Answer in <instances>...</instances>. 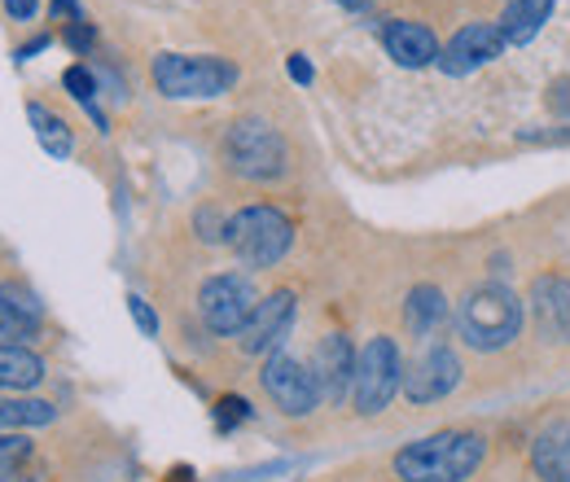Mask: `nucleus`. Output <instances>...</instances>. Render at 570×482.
<instances>
[{
  "mask_svg": "<svg viewBox=\"0 0 570 482\" xmlns=\"http://www.w3.org/2000/svg\"><path fill=\"white\" fill-rule=\"evenodd\" d=\"M488 461V439L479 430H439L395 452L400 482H470Z\"/></svg>",
  "mask_w": 570,
  "mask_h": 482,
  "instance_id": "f257e3e1",
  "label": "nucleus"
},
{
  "mask_svg": "<svg viewBox=\"0 0 570 482\" xmlns=\"http://www.w3.org/2000/svg\"><path fill=\"white\" fill-rule=\"evenodd\" d=\"M522 321H527L522 298L500 281L474 285L456 303V338L470 351H504L522 334Z\"/></svg>",
  "mask_w": 570,
  "mask_h": 482,
  "instance_id": "f03ea898",
  "label": "nucleus"
},
{
  "mask_svg": "<svg viewBox=\"0 0 570 482\" xmlns=\"http://www.w3.org/2000/svg\"><path fill=\"white\" fill-rule=\"evenodd\" d=\"M149 75H154V88L171 101L224 97L237 83V67L215 53H158Z\"/></svg>",
  "mask_w": 570,
  "mask_h": 482,
  "instance_id": "7ed1b4c3",
  "label": "nucleus"
},
{
  "mask_svg": "<svg viewBox=\"0 0 570 482\" xmlns=\"http://www.w3.org/2000/svg\"><path fill=\"white\" fill-rule=\"evenodd\" d=\"M228 246L246 268H277L294 246V224L282 207L255 203L228 215Z\"/></svg>",
  "mask_w": 570,
  "mask_h": 482,
  "instance_id": "20e7f679",
  "label": "nucleus"
},
{
  "mask_svg": "<svg viewBox=\"0 0 570 482\" xmlns=\"http://www.w3.org/2000/svg\"><path fill=\"white\" fill-rule=\"evenodd\" d=\"M404 391V355L400 343L386 334H373L356 355V382H352V404L360 416H377L391 409V400Z\"/></svg>",
  "mask_w": 570,
  "mask_h": 482,
  "instance_id": "39448f33",
  "label": "nucleus"
},
{
  "mask_svg": "<svg viewBox=\"0 0 570 482\" xmlns=\"http://www.w3.org/2000/svg\"><path fill=\"white\" fill-rule=\"evenodd\" d=\"M224 163L242 180H277L289 167L285 137L264 119H237L224 132Z\"/></svg>",
  "mask_w": 570,
  "mask_h": 482,
  "instance_id": "423d86ee",
  "label": "nucleus"
},
{
  "mask_svg": "<svg viewBox=\"0 0 570 482\" xmlns=\"http://www.w3.org/2000/svg\"><path fill=\"white\" fill-rule=\"evenodd\" d=\"M259 289L246 273H219L207 276L203 289H198V316L203 325L212 329L215 338H237L246 329V321L255 316L259 307Z\"/></svg>",
  "mask_w": 570,
  "mask_h": 482,
  "instance_id": "0eeeda50",
  "label": "nucleus"
},
{
  "mask_svg": "<svg viewBox=\"0 0 570 482\" xmlns=\"http://www.w3.org/2000/svg\"><path fill=\"white\" fill-rule=\"evenodd\" d=\"M259 382L268 391V400L282 409L285 416H312L321 409V382L312 373L307 360L289 355V351H273L259 368Z\"/></svg>",
  "mask_w": 570,
  "mask_h": 482,
  "instance_id": "6e6552de",
  "label": "nucleus"
},
{
  "mask_svg": "<svg viewBox=\"0 0 570 482\" xmlns=\"http://www.w3.org/2000/svg\"><path fill=\"white\" fill-rule=\"evenodd\" d=\"M461 355L448 343H426V351L404 368V395L409 404H439L461 386Z\"/></svg>",
  "mask_w": 570,
  "mask_h": 482,
  "instance_id": "1a4fd4ad",
  "label": "nucleus"
},
{
  "mask_svg": "<svg viewBox=\"0 0 570 482\" xmlns=\"http://www.w3.org/2000/svg\"><path fill=\"white\" fill-rule=\"evenodd\" d=\"M504 49H509V40H504L500 22H465V27L439 49V62H434V67L443 70V75H452V79H461V75H474L479 67L497 62Z\"/></svg>",
  "mask_w": 570,
  "mask_h": 482,
  "instance_id": "9d476101",
  "label": "nucleus"
},
{
  "mask_svg": "<svg viewBox=\"0 0 570 482\" xmlns=\"http://www.w3.org/2000/svg\"><path fill=\"white\" fill-rule=\"evenodd\" d=\"M294 316H298V298L294 289H273L259 298L255 316L246 321V329L237 334V346L246 355H273L285 343V334L294 329Z\"/></svg>",
  "mask_w": 570,
  "mask_h": 482,
  "instance_id": "9b49d317",
  "label": "nucleus"
},
{
  "mask_svg": "<svg viewBox=\"0 0 570 482\" xmlns=\"http://www.w3.org/2000/svg\"><path fill=\"white\" fill-rule=\"evenodd\" d=\"M356 346L347 334H325L316 343V355H312V373L321 382V400L325 404H343L352 395V382H356Z\"/></svg>",
  "mask_w": 570,
  "mask_h": 482,
  "instance_id": "f8f14e48",
  "label": "nucleus"
},
{
  "mask_svg": "<svg viewBox=\"0 0 570 482\" xmlns=\"http://www.w3.org/2000/svg\"><path fill=\"white\" fill-rule=\"evenodd\" d=\"M40 329H45L40 298L18 281H0V343L27 346L31 338H40Z\"/></svg>",
  "mask_w": 570,
  "mask_h": 482,
  "instance_id": "ddd939ff",
  "label": "nucleus"
},
{
  "mask_svg": "<svg viewBox=\"0 0 570 482\" xmlns=\"http://www.w3.org/2000/svg\"><path fill=\"white\" fill-rule=\"evenodd\" d=\"M531 312L549 343H570V276L544 273L531 285Z\"/></svg>",
  "mask_w": 570,
  "mask_h": 482,
  "instance_id": "4468645a",
  "label": "nucleus"
},
{
  "mask_svg": "<svg viewBox=\"0 0 570 482\" xmlns=\"http://www.w3.org/2000/svg\"><path fill=\"white\" fill-rule=\"evenodd\" d=\"M382 45L395 58V67L404 70H422L439 62V40H434V31H430L426 22L391 18V22H382Z\"/></svg>",
  "mask_w": 570,
  "mask_h": 482,
  "instance_id": "2eb2a0df",
  "label": "nucleus"
},
{
  "mask_svg": "<svg viewBox=\"0 0 570 482\" xmlns=\"http://www.w3.org/2000/svg\"><path fill=\"white\" fill-rule=\"evenodd\" d=\"M531 470L540 482H570V416L549 421L531 439Z\"/></svg>",
  "mask_w": 570,
  "mask_h": 482,
  "instance_id": "dca6fc26",
  "label": "nucleus"
},
{
  "mask_svg": "<svg viewBox=\"0 0 570 482\" xmlns=\"http://www.w3.org/2000/svg\"><path fill=\"white\" fill-rule=\"evenodd\" d=\"M443 325H448V294L439 285H430V281L413 285L409 298H404V329H409V338L430 343Z\"/></svg>",
  "mask_w": 570,
  "mask_h": 482,
  "instance_id": "f3484780",
  "label": "nucleus"
},
{
  "mask_svg": "<svg viewBox=\"0 0 570 482\" xmlns=\"http://www.w3.org/2000/svg\"><path fill=\"white\" fill-rule=\"evenodd\" d=\"M45 382V360L31 346L0 343V391H31Z\"/></svg>",
  "mask_w": 570,
  "mask_h": 482,
  "instance_id": "a211bd4d",
  "label": "nucleus"
},
{
  "mask_svg": "<svg viewBox=\"0 0 570 482\" xmlns=\"http://www.w3.org/2000/svg\"><path fill=\"white\" fill-rule=\"evenodd\" d=\"M558 0H509L504 4V18H500V31L509 45H531L540 36V27L549 22Z\"/></svg>",
  "mask_w": 570,
  "mask_h": 482,
  "instance_id": "6ab92c4d",
  "label": "nucleus"
},
{
  "mask_svg": "<svg viewBox=\"0 0 570 482\" xmlns=\"http://www.w3.org/2000/svg\"><path fill=\"white\" fill-rule=\"evenodd\" d=\"M27 119H31L36 140H40V149H45L49 158H71L75 132L67 128V119H62V115H53L45 101H27Z\"/></svg>",
  "mask_w": 570,
  "mask_h": 482,
  "instance_id": "aec40b11",
  "label": "nucleus"
},
{
  "mask_svg": "<svg viewBox=\"0 0 570 482\" xmlns=\"http://www.w3.org/2000/svg\"><path fill=\"white\" fill-rule=\"evenodd\" d=\"M62 88L71 92L75 101L88 110V119H92V128L97 132H110V119H106V110L97 106V92H101V83H97V75L83 67V62H75V67L62 70Z\"/></svg>",
  "mask_w": 570,
  "mask_h": 482,
  "instance_id": "412c9836",
  "label": "nucleus"
},
{
  "mask_svg": "<svg viewBox=\"0 0 570 482\" xmlns=\"http://www.w3.org/2000/svg\"><path fill=\"white\" fill-rule=\"evenodd\" d=\"M58 409L49 400H0V434L13 430H31V425H49Z\"/></svg>",
  "mask_w": 570,
  "mask_h": 482,
  "instance_id": "4be33fe9",
  "label": "nucleus"
},
{
  "mask_svg": "<svg viewBox=\"0 0 570 482\" xmlns=\"http://www.w3.org/2000/svg\"><path fill=\"white\" fill-rule=\"evenodd\" d=\"M31 456V443L22 434H0V479L4 474H18V465Z\"/></svg>",
  "mask_w": 570,
  "mask_h": 482,
  "instance_id": "5701e85b",
  "label": "nucleus"
},
{
  "mask_svg": "<svg viewBox=\"0 0 570 482\" xmlns=\"http://www.w3.org/2000/svg\"><path fill=\"white\" fill-rule=\"evenodd\" d=\"M194 228L203 242H228V215L219 207H203L194 215Z\"/></svg>",
  "mask_w": 570,
  "mask_h": 482,
  "instance_id": "b1692460",
  "label": "nucleus"
},
{
  "mask_svg": "<svg viewBox=\"0 0 570 482\" xmlns=\"http://www.w3.org/2000/svg\"><path fill=\"white\" fill-rule=\"evenodd\" d=\"M250 404L242 400V395H224L219 404H215V425L219 430H233V425H242V421H250Z\"/></svg>",
  "mask_w": 570,
  "mask_h": 482,
  "instance_id": "393cba45",
  "label": "nucleus"
},
{
  "mask_svg": "<svg viewBox=\"0 0 570 482\" xmlns=\"http://www.w3.org/2000/svg\"><path fill=\"white\" fill-rule=\"evenodd\" d=\"M544 106H549L553 115L570 119V75H558V79L544 88Z\"/></svg>",
  "mask_w": 570,
  "mask_h": 482,
  "instance_id": "a878e982",
  "label": "nucleus"
},
{
  "mask_svg": "<svg viewBox=\"0 0 570 482\" xmlns=\"http://www.w3.org/2000/svg\"><path fill=\"white\" fill-rule=\"evenodd\" d=\"M128 312H132V321H137V329L145 338H158V316H154V307L145 303L141 294H128Z\"/></svg>",
  "mask_w": 570,
  "mask_h": 482,
  "instance_id": "bb28decb",
  "label": "nucleus"
},
{
  "mask_svg": "<svg viewBox=\"0 0 570 482\" xmlns=\"http://www.w3.org/2000/svg\"><path fill=\"white\" fill-rule=\"evenodd\" d=\"M62 40L71 45L75 53H88L92 40H97V31H92V22H67V36H62Z\"/></svg>",
  "mask_w": 570,
  "mask_h": 482,
  "instance_id": "cd10ccee",
  "label": "nucleus"
},
{
  "mask_svg": "<svg viewBox=\"0 0 570 482\" xmlns=\"http://www.w3.org/2000/svg\"><path fill=\"white\" fill-rule=\"evenodd\" d=\"M285 70H289L294 83H312V79H316V70H312V62H307L303 53H289V58H285Z\"/></svg>",
  "mask_w": 570,
  "mask_h": 482,
  "instance_id": "c85d7f7f",
  "label": "nucleus"
},
{
  "mask_svg": "<svg viewBox=\"0 0 570 482\" xmlns=\"http://www.w3.org/2000/svg\"><path fill=\"white\" fill-rule=\"evenodd\" d=\"M522 140H544V145H570V128H549V132H535V128H522Z\"/></svg>",
  "mask_w": 570,
  "mask_h": 482,
  "instance_id": "c756f323",
  "label": "nucleus"
},
{
  "mask_svg": "<svg viewBox=\"0 0 570 482\" xmlns=\"http://www.w3.org/2000/svg\"><path fill=\"white\" fill-rule=\"evenodd\" d=\"M36 9H40V0H4V13H9L13 22H31Z\"/></svg>",
  "mask_w": 570,
  "mask_h": 482,
  "instance_id": "7c9ffc66",
  "label": "nucleus"
},
{
  "mask_svg": "<svg viewBox=\"0 0 570 482\" xmlns=\"http://www.w3.org/2000/svg\"><path fill=\"white\" fill-rule=\"evenodd\" d=\"M49 13H53V18H71V22H88L79 0H53V4H49Z\"/></svg>",
  "mask_w": 570,
  "mask_h": 482,
  "instance_id": "2f4dec72",
  "label": "nucleus"
},
{
  "mask_svg": "<svg viewBox=\"0 0 570 482\" xmlns=\"http://www.w3.org/2000/svg\"><path fill=\"white\" fill-rule=\"evenodd\" d=\"M49 45H53V36H36V40H27V45H18V49H13V58H18V62H27V58H36V53H45Z\"/></svg>",
  "mask_w": 570,
  "mask_h": 482,
  "instance_id": "473e14b6",
  "label": "nucleus"
},
{
  "mask_svg": "<svg viewBox=\"0 0 570 482\" xmlns=\"http://www.w3.org/2000/svg\"><path fill=\"white\" fill-rule=\"evenodd\" d=\"M167 482H198V479H194V470H185V465H176V470L167 474Z\"/></svg>",
  "mask_w": 570,
  "mask_h": 482,
  "instance_id": "72a5a7b5",
  "label": "nucleus"
},
{
  "mask_svg": "<svg viewBox=\"0 0 570 482\" xmlns=\"http://www.w3.org/2000/svg\"><path fill=\"white\" fill-rule=\"evenodd\" d=\"M338 4H343V9H352V13H364L373 0H338Z\"/></svg>",
  "mask_w": 570,
  "mask_h": 482,
  "instance_id": "f704fd0d",
  "label": "nucleus"
},
{
  "mask_svg": "<svg viewBox=\"0 0 570 482\" xmlns=\"http://www.w3.org/2000/svg\"><path fill=\"white\" fill-rule=\"evenodd\" d=\"M0 482H40V479H31V474H22V470H18V474H4Z\"/></svg>",
  "mask_w": 570,
  "mask_h": 482,
  "instance_id": "c9c22d12",
  "label": "nucleus"
}]
</instances>
